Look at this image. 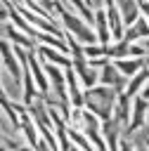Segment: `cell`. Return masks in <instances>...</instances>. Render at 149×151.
I'll return each mask as SVG.
<instances>
[{
  "label": "cell",
  "instance_id": "obj_1",
  "mask_svg": "<svg viewBox=\"0 0 149 151\" xmlns=\"http://www.w3.org/2000/svg\"><path fill=\"white\" fill-rule=\"evenodd\" d=\"M57 17H59V26L64 28V33L69 31V35H71L76 42H80L83 47H88V45H99L97 33L90 28V24H88L80 14H76L73 9H69V7L64 5V0H59Z\"/></svg>",
  "mask_w": 149,
  "mask_h": 151
},
{
  "label": "cell",
  "instance_id": "obj_2",
  "mask_svg": "<svg viewBox=\"0 0 149 151\" xmlns=\"http://www.w3.org/2000/svg\"><path fill=\"white\" fill-rule=\"evenodd\" d=\"M118 101V92L106 85H97L92 90H85V109L92 111L102 123L114 118V109Z\"/></svg>",
  "mask_w": 149,
  "mask_h": 151
},
{
  "label": "cell",
  "instance_id": "obj_3",
  "mask_svg": "<svg viewBox=\"0 0 149 151\" xmlns=\"http://www.w3.org/2000/svg\"><path fill=\"white\" fill-rule=\"evenodd\" d=\"M2 40L12 42L14 47H21V50H28V52H35L38 50V40H33L31 35H26L24 31H19L17 26H9V19L2 21Z\"/></svg>",
  "mask_w": 149,
  "mask_h": 151
},
{
  "label": "cell",
  "instance_id": "obj_4",
  "mask_svg": "<svg viewBox=\"0 0 149 151\" xmlns=\"http://www.w3.org/2000/svg\"><path fill=\"white\" fill-rule=\"evenodd\" d=\"M73 71H76L83 90H92V87L99 85V71H95L85 57H76L73 59Z\"/></svg>",
  "mask_w": 149,
  "mask_h": 151
},
{
  "label": "cell",
  "instance_id": "obj_5",
  "mask_svg": "<svg viewBox=\"0 0 149 151\" xmlns=\"http://www.w3.org/2000/svg\"><path fill=\"white\" fill-rule=\"evenodd\" d=\"M123 137H125V127H123L121 123H116L114 118L102 123V139L106 142L109 151H118V149H121V139H123Z\"/></svg>",
  "mask_w": 149,
  "mask_h": 151
},
{
  "label": "cell",
  "instance_id": "obj_6",
  "mask_svg": "<svg viewBox=\"0 0 149 151\" xmlns=\"http://www.w3.org/2000/svg\"><path fill=\"white\" fill-rule=\"evenodd\" d=\"M38 59L40 61H47V64H54V66H61V68H71L73 66V59L54 47H47V45H38Z\"/></svg>",
  "mask_w": 149,
  "mask_h": 151
},
{
  "label": "cell",
  "instance_id": "obj_7",
  "mask_svg": "<svg viewBox=\"0 0 149 151\" xmlns=\"http://www.w3.org/2000/svg\"><path fill=\"white\" fill-rule=\"evenodd\" d=\"M147 116H149V101H144L142 97H135L132 99V118H130V125H128L125 134L144 127L147 125Z\"/></svg>",
  "mask_w": 149,
  "mask_h": 151
},
{
  "label": "cell",
  "instance_id": "obj_8",
  "mask_svg": "<svg viewBox=\"0 0 149 151\" xmlns=\"http://www.w3.org/2000/svg\"><path fill=\"white\" fill-rule=\"evenodd\" d=\"M130 118H132V99L123 92V94H118V101H116V109H114V120L121 123V125L128 130Z\"/></svg>",
  "mask_w": 149,
  "mask_h": 151
},
{
  "label": "cell",
  "instance_id": "obj_9",
  "mask_svg": "<svg viewBox=\"0 0 149 151\" xmlns=\"http://www.w3.org/2000/svg\"><path fill=\"white\" fill-rule=\"evenodd\" d=\"M95 33H97V40H99V45H111V28H109V19H106V9L102 7V9H97L95 12Z\"/></svg>",
  "mask_w": 149,
  "mask_h": 151
},
{
  "label": "cell",
  "instance_id": "obj_10",
  "mask_svg": "<svg viewBox=\"0 0 149 151\" xmlns=\"http://www.w3.org/2000/svg\"><path fill=\"white\" fill-rule=\"evenodd\" d=\"M147 38H149V21H147L144 17H140L132 26H128V28H125V35H123V40L130 42V45L142 42V40H147Z\"/></svg>",
  "mask_w": 149,
  "mask_h": 151
},
{
  "label": "cell",
  "instance_id": "obj_11",
  "mask_svg": "<svg viewBox=\"0 0 149 151\" xmlns=\"http://www.w3.org/2000/svg\"><path fill=\"white\" fill-rule=\"evenodd\" d=\"M114 2H116L118 12H121V17H123L125 28L132 26V24L142 17V12H140V2H137V0H114Z\"/></svg>",
  "mask_w": 149,
  "mask_h": 151
},
{
  "label": "cell",
  "instance_id": "obj_12",
  "mask_svg": "<svg viewBox=\"0 0 149 151\" xmlns=\"http://www.w3.org/2000/svg\"><path fill=\"white\" fill-rule=\"evenodd\" d=\"M116 64V68L125 76V78H135L142 68H144V59H118V61H114Z\"/></svg>",
  "mask_w": 149,
  "mask_h": 151
},
{
  "label": "cell",
  "instance_id": "obj_13",
  "mask_svg": "<svg viewBox=\"0 0 149 151\" xmlns=\"http://www.w3.org/2000/svg\"><path fill=\"white\" fill-rule=\"evenodd\" d=\"M149 83V71L147 68H142L135 78H130L128 80V87H125V94L130 97V99H135V97H140V92L144 90V85Z\"/></svg>",
  "mask_w": 149,
  "mask_h": 151
},
{
  "label": "cell",
  "instance_id": "obj_14",
  "mask_svg": "<svg viewBox=\"0 0 149 151\" xmlns=\"http://www.w3.org/2000/svg\"><path fill=\"white\" fill-rule=\"evenodd\" d=\"M140 12H142V17L149 21V2L144 0V2H140Z\"/></svg>",
  "mask_w": 149,
  "mask_h": 151
},
{
  "label": "cell",
  "instance_id": "obj_15",
  "mask_svg": "<svg viewBox=\"0 0 149 151\" xmlns=\"http://www.w3.org/2000/svg\"><path fill=\"white\" fill-rule=\"evenodd\" d=\"M118 151H135V146H132V144L123 137V139H121V149H118Z\"/></svg>",
  "mask_w": 149,
  "mask_h": 151
},
{
  "label": "cell",
  "instance_id": "obj_16",
  "mask_svg": "<svg viewBox=\"0 0 149 151\" xmlns=\"http://www.w3.org/2000/svg\"><path fill=\"white\" fill-rule=\"evenodd\" d=\"M35 151H52V146H50L47 142H43V139H40V144L35 146Z\"/></svg>",
  "mask_w": 149,
  "mask_h": 151
},
{
  "label": "cell",
  "instance_id": "obj_17",
  "mask_svg": "<svg viewBox=\"0 0 149 151\" xmlns=\"http://www.w3.org/2000/svg\"><path fill=\"white\" fill-rule=\"evenodd\" d=\"M140 97H142V99H144V101H149V83H147V85H144V90H142V92H140Z\"/></svg>",
  "mask_w": 149,
  "mask_h": 151
},
{
  "label": "cell",
  "instance_id": "obj_18",
  "mask_svg": "<svg viewBox=\"0 0 149 151\" xmlns=\"http://www.w3.org/2000/svg\"><path fill=\"white\" fill-rule=\"evenodd\" d=\"M132 146H135V151H149L147 144H132Z\"/></svg>",
  "mask_w": 149,
  "mask_h": 151
},
{
  "label": "cell",
  "instance_id": "obj_19",
  "mask_svg": "<svg viewBox=\"0 0 149 151\" xmlns=\"http://www.w3.org/2000/svg\"><path fill=\"white\" fill-rule=\"evenodd\" d=\"M140 45H142V47H144V50H147V54H149V38H147V40H142V42H140Z\"/></svg>",
  "mask_w": 149,
  "mask_h": 151
},
{
  "label": "cell",
  "instance_id": "obj_20",
  "mask_svg": "<svg viewBox=\"0 0 149 151\" xmlns=\"http://www.w3.org/2000/svg\"><path fill=\"white\" fill-rule=\"evenodd\" d=\"M144 68H147V71H149V54H147V57H144Z\"/></svg>",
  "mask_w": 149,
  "mask_h": 151
},
{
  "label": "cell",
  "instance_id": "obj_21",
  "mask_svg": "<svg viewBox=\"0 0 149 151\" xmlns=\"http://www.w3.org/2000/svg\"><path fill=\"white\" fill-rule=\"evenodd\" d=\"M71 151H80V149H78V146H73V149H71Z\"/></svg>",
  "mask_w": 149,
  "mask_h": 151
},
{
  "label": "cell",
  "instance_id": "obj_22",
  "mask_svg": "<svg viewBox=\"0 0 149 151\" xmlns=\"http://www.w3.org/2000/svg\"><path fill=\"white\" fill-rule=\"evenodd\" d=\"M147 125H149V116H147Z\"/></svg>",
  "mask_w": 149,
  "mask_h": 151
}]
</instances>
